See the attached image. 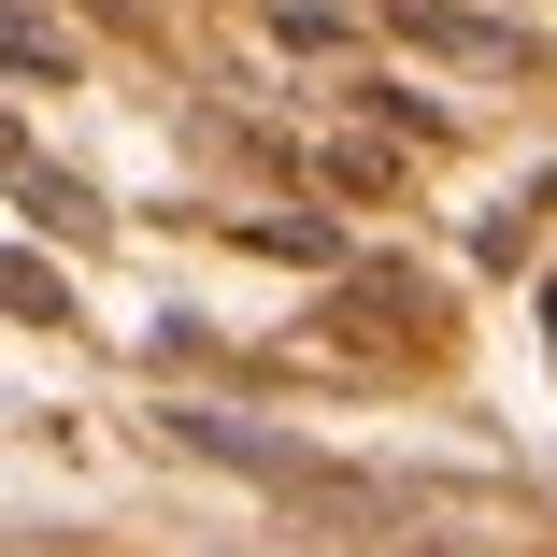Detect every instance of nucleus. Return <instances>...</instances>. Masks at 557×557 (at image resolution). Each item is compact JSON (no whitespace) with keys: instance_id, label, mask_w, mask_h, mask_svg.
Returning a JSON list of instances; mask_svg holds the SVG:
<instances>
[{"instance_id":"obj_1","label":"nucleus","mask_w":557,"mask_h":557,"mask_svg":"<svg viewBox=\"0 0 557 557\" xmlns=\"http://www.w3.org/2000/svg\"><path fill=\"white\" fill-rule=\"evenodd\" d=\"M414 44H443V58H472V72H515V29L500 15H400Z\"/></svg>"}]
</instances>
